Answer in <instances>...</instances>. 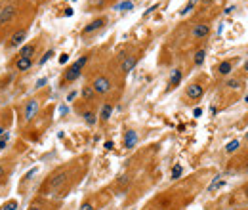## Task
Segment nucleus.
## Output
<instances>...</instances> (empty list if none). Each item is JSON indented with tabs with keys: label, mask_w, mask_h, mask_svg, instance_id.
Wrapping results in <instances>:
<instances>
[{
	"label": "nucleus",
	"mask_w": 248,
	"mask_h": 210,
	"mask_svg": "<svg viewBox=\"0 0 248 210\" xmlns=\"http://www.w3.org/2000/svg\"><path fill=\"white\" fill-rule=\"evenodd\" d=\"M181 76H183V71L179 69H174L170 75V80H168V90H174L176 86H179V82H181Z\"/></svg>",
	"instance_id": "nucleus-11"
},
{
	"label": "nucleus",
	"mask_w": 248,
	"mask_h": 210,
	"mask_svg": "<svg viewBox=\"0 0 248 210\" xmlns=\"http://www.w3.org/2000/svg\"><path fill=\"white\" fill-rule=\"evenodd\" d=\"M198 2H200V4H202V6H210V4H212V2H214V0H198Z\"/></svg>",
	"instance_id": "nucleus-32"
},
{
	"label": "nucleus",
	"mask_w": 248,
	"mask_h": 210,
	"mask_svg": "<svg viewBox=\"0 0 248 210\" xmlns=\"http://www.w3.org/2000/svg\"><path fill=\"white\" fill-rule=\"evenodd\" d=\"M225 90L227 92H235V95L239 97V94H242V90L246 86V75H231L225 78V82H223Z\"/></svg>",
	"instance_id": "nucleus-2"
},
{
	"label": "nucleus",
	"mask_w": 248,
	"mask_h": 210,
	"mask_svg": "<svg viewBox=\"0 0 248 210\" xmlns=\"http://www.w3.org/2000/svg\"><path fill=\"white\" fill-rule=\"evenodd\" d=\"M92 88H94L95 94L105 95V94H109V92H111L113 84H111V80H109L105 75H99V76H95V78H94V82H92Z\"/></svg>",
	"instance_id": "nucleus-5"
},
{
	"label": "nucleus",
	"mask_w": 248,
	"mask_h": 210,
	"mask_svg": "<svg viewBox=\"0 0 248 210\" xmlns=\"http://www.w3.org/2000/svg\"><path fill=\"white\" fill-rule=\"evenodd\" d=\"M130 8H132V2L126 0V2H120V4L116 6V10H130Z\"/></svg>",
	"instance_id": "nucleus-29"
},
{
	"label": "nucleus",
	"mask_w": 248,
	"mask_h": 210,
	"mask_svg": "<svg viewBox=\"0 0 248 210\" xmlns=\"http://www.w3.org/2000/svg\"><path fill=\"white\" fill-rule=\"evenodd\" d=\"M239 59H223V61H220L216 67V75L220 76V78H227V76L233 75V69H235V65Z\"/></svg>",
	"instance_id": "nucleus-6"
},
{
	"label": "nucleus",
	"mask_w": 248,
	"mask_h": 210,
	"mask_svg": "<svg viewBox=\"0 0 248 210\" xmlns=\"http://www.w3.org/2000/svg\"><path fill=\"white\" fill-rule=\"evenodd\" d=\"M25 38H27V29H17V31L12 34V38H10L8 48H17V46H21Z\"/></svg>",
	"instance_id": "nucleus-9"
},
{
	"label": "nucleus",
	"mask_w": 248,
	"mask_h": 210,
	"mask_svg": "<svg viewBox=\"0 0 248 210\" xmlns=\"http://www.w3.org/2000/svg\"><path fill=\"white\" fill-rule=\"evenodd\" d=\"M212 32V25L208 21H200V23H195L193 29H191V38L193 40H204V38L210 36Z\"/></svg>",
	"instance_id": "nucleus-4"
},
{
	"label": "nucleus",
	"mask_w": 248,
	"mask_h": 210,
	"mask_svg": "<svg viewBox=\"0 0 248 210\" xmlns=\"http://www.w3.org/2000/svg\"><path fill=\"white\" fill-rule=\"evenodd\" d=\"M197 2H198V0H189V2H187V4H185V6L179 10V15H187V13H189L191 10L195 8V4H197Z\"/></svg>",
	"instance_id": "nucleus-24"
},
{
	"label": "nucleus",
	"mask_w": 248,
	"mask_h": 210,
	"mask_svg": "<svg viewBox=\"0 0 248 210\" xmlns=\"http://www.w3.org/2000/svg\"><path fill=\"white\" fill-rule=\"evenodd\" d=\"M111 115H113V105H111V103H105L101 107V111H99V121L107 122L109 119H111Z\"/></svg>",
	"instance_id": "nucleus-17"
},
{
	"label": "nucleus",
	"mask_w": 248,
	"mask_h": 210,
	"mask_svg": "<svg viewBox=\"0 0 248 210\" xmlns=\"http://www.w3.org/2000/svg\"><path fill=\"white\" fill-rule=\"evenodd\" d=\"M17 208V201H8L4 206H2V210H15Z\"/></svg>",
	"instance_id": "nucleus-26"
},
{
	"label": "nucleus",
	"mask_w": 248,
	"mask_h": 210,
	"mask_svg": "<svg viewBox=\"0 0 248 210\" xmlns=\"http://www.w3.org/2000/svg\"><path fill=\"white\" fill-rule=\"evenodd\" d=\"M157 210H164V208H157Z\"/></svg>",
	"instance_id": "nucleus-39"
},
{
	"label": "nucleus",
	"mask_w": 248,
	"mask_h": 210,
	"mask_svg": "<svg viewBox=\"0 0 248 210\" xmlns=\"http://www.w3.org/2000/svg\"><path fill=\"white\" fill-rule=\"evenodd\" d=\"M242 71H244V75H248V61L244 63V67H242Z\"/></svg>",
	"instance_id": "nucleus-36"
},
{
	"label": "nucleus",
	"mask_w": 248,
	"mask_h": 210,
	"mask_svg": "<svg viewBox=\"0 0 248 210\" xmlns=\"http://www.w3.org/2000/svg\"><path fill=\"white\" fill-rule=\"evenodd\" d=\"M80 210H97V208H95V204H94V203L86 201V203H82V204H80Z\"/></svg>",
	"instance_id": "nucleus-27"
},
{
	"label": "nucleus",
	"mask_w": 248,
	"mask_h": 210,
	"mask_svg": "<svg viewBox=\"0 0 248 210\" xmlns=\"http://www.w3.org/2000/svg\"><path fill=\"white\" fill-rule=\"evenodd\" d=\"M67 59H69V56H67V54H61V57H59V63H65Z\"/></svg>",
	"instance_id": "nucleus-31"
},
{
	"label": "nucleus",
	"mask_w": 248,
	"mask_h": 210,
	"mask_svg": "<svg viewBox=\"0 0 248 210\" xmlns=\"http://www.w3.org/2000/svg\"><path fill=\"white\" fill-rule=\"evenodd\" d=\"M136 143H138V134L134 132V130H128L126 138H124V147H126V149H132Z\"/></svg>",
	"instance_id": "nucleus-15"
},
{
	"label": "nucleus",
	"mask_w": 248,
	"mask_h": 210,
	"mask_svg": "<svg viewBox=\"0 0 248 210\" xmlns=\"http://www.w3.org/2000/svg\"><path fill=\"white\" fill-rule=\"evenodd\" d=\"M34 52H36V46L34 44H25L21 48V52H19V57H29V59H32Z\"/></svg>",
	"instance_id": "nucleus-19"
},
{
	"label": "nucleus",
	"mask_w": 248,
	"mask_h": 210,
	"mask_svg": "<svg viewBox=\"0 0 248 210\" xmlns=\"http://www.w3.org/2000/svg\"><path fill=\"white\" fill-rule=\"evenodd\" d=\"M113 147H114L113 141H105V149H113Z\"/></svg>",
	"instance_id": "nucleus-33"
},
{
	"label": "nucleus",
	"mask_w": 248,
	"mask_h": 210,
	"mask_svg": "<svg viewBox=\"0 0 248 210\" xmlns=\"http://www.w3.org/2000/svg\"><path fill=\"white\" fill-rule=\"evenodd\" d=\"M84 117V122L88 124V126H94L95 122H97V115L94 113V111H86V113H82Z\"/></svg>",
	"instance_id": "nucleus-23"
},
{
	"label": "nucleus",
	"mask_w": 248,
	"mask_h": 210,
	"mask_svg": "<svg viewBox=\"0 0 248 210\" xmlns=\"http://www.w3.org/2000/svg\"><path fill=\"white\" fill-rule=\"evenodd\" d=\"M88 63V56H82V57H78L75 63L71 65L69 69L63 73V76H61V86H65V84H71V82H75L78 76L82 75V69H84V65Z\"/></svg>",
	"instance_id": "nucleus-1"
},
{
	"label": "nucleus",
	"mask_w": 248,
	"mask_h": 210,
	"mask_svg": "<svg viewBox=\"0 0 248 210\" xmlns=\"http://www.w3.org/2000/svg\"><path fill=\"white\" fill-rule=\"evenodd\" d=\"M239 149H241V140H231L227 145H225V153H227V155H233V153H237Z\"/></svg>",
	"instance_id": "nucleus-22"
},
{
	"label": "nucleus",
	"mask_w": 248,
	"mask_h": 210,
	"mask_svg": "<svg viewBox=\"0 0 248 210\" xmlns=\"http://www.w3.org/2000/svg\"><path fill=\"white\" fill-rule=\"evenodd\" d=\"M36 111H38V101H36V99H31V101L25 105V115H23L25 121H31L32 117L36 115Z\"/></svg>",
	"instance_id": "nucleus-13"
},
{
	"label": "nucleus",
	"mask_w": 248,
	"mask_h": 210,
	"mask_svg": "<svg viewBox=\"0 0 248 210\" xmlns=\"http://www.w3.org/2000/svg\"><path fill=\"white\" fill-rule=\"evenodd\" d=\"M29 210H40V208H38V206H31V208H29Z\"/></svg>",
	"instance_id": "nucleus-38"
},
{
	"label": "nucleus",
	"mask_w": 248,
	"mask_h": 210,
	"mask_svg": "<svg viewBox=\"0 0 248 210\" xmlns=\"http://www.w3.org/2000/svg\"><path fill=\"white\" fill-rule=\"evenodd\" d=\"M75 95H76V94H75V92H71V94H69V95H67V101H73V99H75Z\"/></svg>",
	"instance_id": "nucleus-34"
},
{
	"label": "nucleus",
	"mask_w": 248,
	"mask_h": 210,
	"mask_svg": "<svg viewBox=\"0 0 248 210\" xmlns=\"http://www.w3.org/2000/svg\"><path fill=\"white\" fill-rule=\"evenodd\" d=\"M235 197H239V201H241V203H248V182L242 185L241 189L235 191Z\"/></svg>",
	"instance_id": "nucleus-21"
},
{
	"label": "nucleus",
	"mask_w": 248,
	"mask_h": 210,
	"mask_svg": "<svg viewBox=\"0 0 248 210\" xmlns=\"http://www.w3.org/2000/svg\"><path fill=\"white\" fill-rule=\"evenodd\" d=\"M4 174H6V172H4V168H2V166H0V182H2V180H4Z\"/></svg>",
	"instance_id": "nucleus-35"
},
{
	"label": "nucleus",
	"mask_w": 248,
	"mask_h": 210,
	"mask_svg": "<svg viewBox=\"0 0 248 210\" xmlns=\"http://www.w3.org/2000/svg\"><path fill=\"white\" fill-rule=\"evenodd\" d=\"M6 134H8V132L4 130V128H0V136H6Z\"/></svg>",
	"instance_id": "nucleus-37"
},
{
	"label": "nucleus",
	"mask_w": 248,
	"mask_h": 210,
	"mask_svg": "<svg viewBox=\"0 0 248 210\" xmlns=\"http://www.w3.org/2000/svg\"><path fill=\"white\" fill-rule=\"evenodd\" d=\"M181 174H183L181 164H176L174 168H172V180H179V178H181Z\"/></svg>",
	"instance_id": "nucleus-25"
},
{
	"label": "nucleus",
	"mask_w": 248,
	"mask_h": 210,
	"mask_svg": "<svg viewBox=\"0 0 248 210\" xmlns=\"http://www.w3.org/2000/svg\"><path fill=\"white\" fill-rule=\"evenodd\" d=\"M6 143H8V134L0 138V149H4V147H6Z\"/></svg>",
	"instance_id": "nucleus-30"
},
{
	"label": "nucleus",
	"mask_w": 248,
	"mask_h": 210,
	"mask_svg": "<svg viewBox=\"0 0 248 210\" xmlns=\"http://www.w3.org/2000/svg\"><path fill=\"white\" fill-rule=\"evenodd\" d=\"M80 95H82V99L84 101H92L95 95V92H94V88H92V84H86V86H82V90H80Z\"/></svg>",
	"instance_id": "nucleus-14"
},
{
	"label": "nucleus",
	"mask_w": 248,
	"mask_h": 210,
	"mask_svg": "<svg viewBox=\"0 0 248 210\" xmlns=\"http://www.w3.org/2000/svg\"><path fill=\"white\" fill-rule=\"evenodd\" d=\"M52 56H54V52H52V50H48V52H46V54H44V56L40 57V61H38V63H40V65H44V63H46V61H48V59H50Z\"/></svg>",
	"instance_id": "nucleus-28"
},
{
	"label": "nucleus",
	"mask_w": 248,
	"mask_h": 210,
	"mask_svg": "<svg viewBox=\"0 0 248 210\" xmlns=\"http://www.w3.org/2000/svg\"><path fill=\"white\" fill-rule=\"evenodd\" d=\"M204 92H206V86H204L200 80H193V82L185 88V97L191 99V101H198L204 95Z\"/></svg>",
	"instance_id": "nucleus-3"
},
{
	"label": "nucleus",
	"mask_w": 248,
	"mask_h": 210,
	"mask_svg": "<svg viewBox=\"0 0 248 210\" xmlns=\"http://www.w3.org/2000/svg\"><path fill=\"white\" fill-rule=\"evenodd\" d=\"M225 184H227V182H225V178H222V176H216V178L212 180V184L208 185V193H214V191L222 189Z\"/></svg>",
	"instance_id": "nucleus-16"
},
{
	"label": "nucleus",
	"mask_w": 248,
	"mask_h": 210,
	"mask_svg": "<svg viewBox=\"0 0 248 210\" xmlns=\"http://www.w3.org/2000/svg\"><path fill=\"white\" fill-rule=\"evenodd\" d=\"M67 178H69V174H67V170H59L56 172L54 176L50 178V182H48V195H52L54 191H57L61 185L67 182Z\"/></svg>",
	"instance_id": "nucleus-7"
},
{
	"label": "nucleus",
	"mask_w": 248,
	"mask_h": 210,
	"mask_svg": "<svg viewBox=\"0 0 248 210\" xmlns=\"http://www.w3.org/2000/svg\"><path fill=\"white\" fill-rule=\"evenodd\" d=\"M204 59H206V48H200V50H197L193 54V65H195V67L202 65Z\"/></svg>",
	"instance_id": "nucleus-18"
},
{
	"label": "nucleus",
	"mask_w": 248,
	"mask_h": 210,
	"mask_svg": "<svg viewBox=\"0 0 248 210\" xmlns=\"http://www.w3.org/2000/svg\"><path fill=\"white\" fill-rule=\"evenodd\" d=\"M105 23H107V17H95V19H92L88 25L82 29V36L92 34V32H95V31H99L101 27H105Z\"/></svg>",
	"instance_id": "nucleus-8"
},
{
	"label": "nucleus",
	"mask_w": 248,
	"mask_h": 210,
	"mask_svg": "<svg viewBox=\"0 0 248 210\" xmlns=\"http://www.w3.org/2000/svg\"><path fill=\"white\" fill-rule=\"evenodd\" d=\"M31 65H32V59H29V57H19L17 61H15V69L17 71H27V69H31Z\"/></svg>",
	"instance_id": "nucleus-20"
},
{
	"label": "nucleus",
	"mask_w": 248,
	"mask_h": 210,
	"mask_svg": "<svg viewBox=\"0 0 248 210\" xmlns=\"http://www.w3.org/2000/svg\"><path fill=\"white\" fill-rule=\"evenodd\" d=\"M136 63H138V57L136 56H124V59H122V63H120V71L122 73H130L136 67Z\"/></svg>",
	"instance_id": "nucleus-12"
},
{
	"label": "nucleus",
	"mask_w": 248,
	"mask_h": 210,
	"mask_svg": "<svg viewBox=\"0 0 248 210\" xmlns=\"http://www.w3.org/2000/svg\"><path fill=\"white\" fill-rule=\"evenodd\" d=\"M15 13H17V8L15 6H6L0 10V25H4V23H10L13 17H15Z\"/></svg>",
	"instance_id": "nucleus-10"
}]
</instances>
